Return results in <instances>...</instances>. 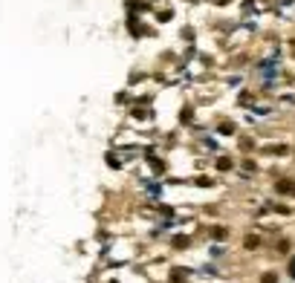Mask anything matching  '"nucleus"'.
Wrapping results in <instances>:
<instances>
[{
    "instance_id": "1",
    "label": "nucleus",
    "mask_w": 295,
    "mask_h": 283,
    "mask_svg": "<svg viewBox=\"0 0 295 283\" xmlns=\"http://www.w3.org/2000/svg\"><path fill=\"white\" fill-rule=\"evenodd\" d=\"M289 271H292V274H295V260H292V263H289Z\"/></svg>"
}]
</instances>
